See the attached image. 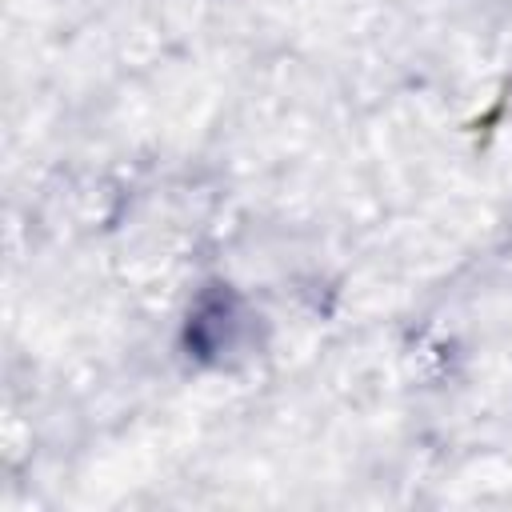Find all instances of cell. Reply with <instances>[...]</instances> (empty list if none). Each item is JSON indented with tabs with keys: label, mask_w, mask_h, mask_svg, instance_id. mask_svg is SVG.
I'll use <instances>...</instances> for the list:
<instances>
[{
	"label": "cell",
	"mask_w": 512,
	"mask_h": 512,
	"mask_svg": "<svg viewBox=\"0 0 512 512\" xmlns=\"http://www.w3.org/2000/svg\"><path fill=\"white\" fill-rule=\"evenodd\" d=\"M240 316L244 312H240L236 292H228V288L204 292L200 304H196V312H192V320H188V348L200 360L224 356L236 344V336H240V324H244Z\"/></svg>",
	"instance_id": "obj_1"
}]
</instances>
